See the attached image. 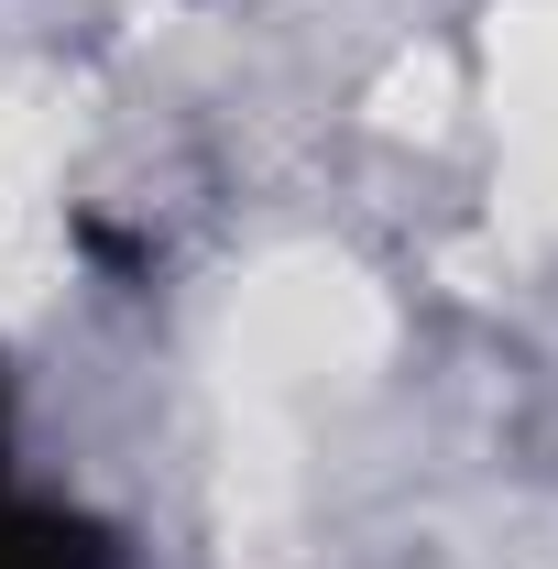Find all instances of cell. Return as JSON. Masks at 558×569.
Instances as JSON below:
<instances>
[{"label": "cell", "mask_w": 558, "mask_h": 569, "mask_svg": "<svg viewBox=\"0 0 558 569\" xmlns=\"http://www.w3.org/2000/svg\"><path fill=\"white\" fill-rule=\"evenodd\" d=\"M0 569H110V548H99L77 515H56V503H33V493L0 482Z\"/></svg>", "instance_id": "6da1fadb"}, {"label": "cell", "mask_w": 558, "mask_h": 569, "mask_svg": "<svg viewBox=\"0 0 558 569\" xmlns=\"http://www.w3.org/2000/svg\"><path fill=\"white\" fill-rule=\"evenodd\" d=\"M0 438H11V395H0Z\"/></svg>", "instance_id": "7a4b0ae2"}]
</instances>
